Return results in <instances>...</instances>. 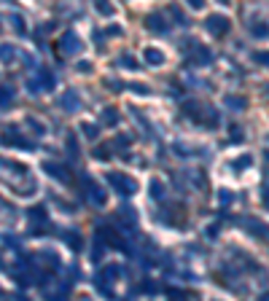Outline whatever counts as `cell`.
<instances>
[{"label":"cell","instance_id":"obj_10","mask_svg":"<svg viewBox=\"0 0 269 301\" xmlns=\"http://www.w3.org/2000/svg\"><path fill=\"white\" fill-rule=\"evenodd\" d=\"M119 226H124V229H129V231H135V210H132V207L119 210Z\"/></svg>","mask_w":269,"mask_h":301},{"label":"cell","instance_id":"obj_4","mask_svg":"<svg viewBox=\"0 0 269 301\" xmlns=\"http://www.w3.org/2000/svg\"><path fill=\"white\" fill-rule=\"evenodd\" d=\"M229 19L224 14H213V16H208V19H205V30L210 32V35H215V38H224L226 32H229Z\"/></svg>","mask_w":269,"mask_h":301},{"label":"cell","instance_id":"obj_13","mask_svg":"<svg viewBox=\"0 0 269 301\" xmlns=\"http://www.w3.org/2000/svg\"><path fill=\"white\" fill-rule=\"evenodd\" d=\"M94 8H97V14H102V16L116 14V5H113L111 0H94Z\"/></svg>","mask_w":269,"mask_h":301},{"label":"cell","instance_id":"obj_32","mask_svg":"<svg viewBox=\"0 0 269 301\" xmlns=\"http://www.w3.org/2000/svg\"><path fill=\"white\" fill-rule=\"evenodd\" d=\"M188 5H191V8H197V11H202L205 8V0H186Z\"/></svg>","mask_w":269,"mask_h":301},{"label":"cell","instance_id":"obj_34","mask_svg":"<svg viewBox=\"0 0 269 301\" xmlns=\"http://www.w3.org/2000/svg\"><path fill=\"white\" fill-rule=\"evenodd\" d=\"M108 35H121V27H116V25H111V27H108Z\"/></svg>","mask_w":269,"mask_h":301},{"label":"cell","instance_id":"obj_21","mask_svg":"<svg viewBox=\"0 0 269 301\" xmlns=\"http://www.w3.org/2000/svg\"><path fill=\"white\" fill-rule=\"evenodd\" d=\"M8 19H11V25H14V30L19 32V35H25V32H27V27H25V22H22V16H19V14H11Z\"/></svg>","mask_w":269,"mask_h":301},{"label":"cell","instance_id":"obj_16","mask_svg":"<svg viewBox=\"0 0 269 301\" xmlns=\"http://www.w3.org/2000/svg\"><path fill=\"white\" fill-rule=\"evenodd\" d=\"M250 32L259 38H269V25H264V22H250Z\"/></svg>","mask_w":269,"mask_h":301},{"label":"cell","instance_id":"obj_36","mask_svg":"<svg viewBox=\"0 0 269 301\" xmlns=\"http://www.w3.org/2000/svg\"><path fill=\"white\" fill-rule=\"evenodd\" d=\"M8 97H11V92H8V89H3V108H8Z\"/></svg>","mask_w":269,"mask_h":301},{"label":"cell","instance_id":"obj_7","mask_svg":"<svg viewBox=\"0 0 269 301\" xmlns=\"http://www.w3.org/2000/svg\"><path fill=\"white\" fill-rule=\"evenodd\" d=\"M43 169L51 175V178H57L60 183H70V172H67V167H62V164H54V162H46Z\"/></svg>","mask_w":269,"mask_h":301},{"label":"cell","instance_id":"obj_8","mask_svg":"<svg viewBox=\"0 0 269 301\" xmlns=\"http://www.w3.org/2000/svg\"><path fill=\"white\" fill-rule=\"evenodd\" d=\"M146 27H148V30H153V32H167V30H170V25H167V19H164V14H148Z\"/></svg>","mask_w":269,"mask_h":301},{"label":"cell","instance_id":"obj_27","mask_svg":"<svg viewBox=\"0 0 269 301\" xmlns=\"http://www.w3.org/2000/svg\"><path fill=\"white\" fill-rule=\"evenodd\" d=\"M94 159H100V162L111 159V151H108V145H100V148H94Z\"/></svg>","mask_w":269,"mask_h":301},{"label":"cell","instance_id":"obj_24","mask_svg":"<svg viewBox=\"0 0 269 301\" xmlns=\"http://www.w3.org/2000/svg\"><path fill=\"white\" fill-rule=\"evenodd\" d=\"M27 127H30V129H32V132H35V135H38V137H41V135L46 132V127H43V124H41V121H35V118H27Z\"/></svg>","mask_w":269,"mask_h":301},{"label":"cell","instance_id":"obj_9","mask_svg":"<svg viewBox=\"0 0 269 301\" xmlns=\"http://www.w3.org/2000/svg\"><path fill=\"white\" fill-rule=\"evenodd\" d=\"M60 105H62V110L73 113V110H78V108H81V100H78V94L73 92V89H67V92L60 97Z\"/></svg>","mask_w":269,"mask_h":301},{"label":"cell","instance_id":"obj_3","mask_svg":"<svg viewBox=\"0 0 269 301\" xmlns=\"http://www.w3.org/2000/svg\"><path fill=\"white\" fill-rule=\"evenodd\" d=\"M81 183H84V194H87V199L94 204V207H102V204L108 202V194L102 191V186L94 183L89 175H81Z\"/></svg>","mask_w":269,"mask_h":301},{"label":"cell","instance_id":"obj_40","mask_svg":"<svg viewBox=\"0 0 269 301\" xmlns=\"http://www.w3.org/2000/svg\"><path fill=\"white\" fill-rule=\"evenodd\" d=\"M261 299H267V301H269V291H267V293H264V296H261Z\"/></svg>","mask_w":269,"mask_h":301},{"label":"cell","instance_id":"obj_41","mask_svg":"<svg viewBox=\"0 0 269 301\" xmlns=\"http://www.w3.org/2000/svg\"><path fill=\"white\" fill-rule=\"evenodd\" d=\"M218 3H229V0H218Z\"/></svg>","mask_w":269,"mask_h":301},{"label":"cell","instance_id":"obj_33","mask_svg":"<svg viewBox=\"0 0 269 301\" xmlns=\"http://www.w3.org/2000/svg\"><path fill=\"white\" fill-rule=\"evenodd\" d=\"M218 199H221V204H229V202H232V194H229V191H221Z\"/></svg>","mask_w":269,"mask_h":301},{"label":"cell","instance_id":"obj_29","mask_svg":"<svg viewBox=\"0 0 269 301\" xmlns=\"http://www.w3.org/2000/svg\"><path fill=\"white\" fill-rule=\"evenodd\" d=\"M253 59L261 65H269V51H253Z\"/></svg>","mask_w":269,"mask_h":301},{"label":"cell","instance_id":"obj_20","mask_svg":"<svg viewBox=\"0 0 269 301\" xmlns=\"http://www.w3.org/2000/svg\"><path fill=\"white\" fill-rule=\"evenodd\" d=\"M62 237H65V242L73 247V250H81V237H78L76 231H65Z\"/></svg>","mask_w":269,"mask_h":301},{"label":"cell","instance_id":"obj_39","mask_svg":"<svg viewBox=\"0 0 269 301\" xmlns=\"http://www.w3.org/2000/svg\"><path fill=\"white\" fill-rule=\"evenodd\" d=\"M264 202L269 204V189H267V194H264Z\"/></svg>","mask_w":269,"mask_h":301},{"label":"cell","instance_id":"obj_15","mask_svg":"<svg viewBox=\"0 0 269 301\" xmlns=\"http://www.w3.org/2000/svg\"><path fill=\"white\" fill-rule=\"evenodd\" d=\"M197 51V59H194V65H210V59H213V54H210L205 46H194Z\"/></svg>","mask_w":269,"mask_h":301},{"label":"cell","instance_id":"obj_37","mask_svg":"<svg viewBox=\"0 0 269 301\" xmlns=\"http://www.w3.org/2000/svg\"><path fill=\"white\" fill-rule=\"evenodd\" d=\"M264 172L269 175V151H264Z\"/></svg>","mask_w":269,"mask_h":301},{"label":"cell","instance_id":"obj_31","mask_svg":"<svg viewBox=\"0 0 269 301\" xmlns=\"http://www.w3.org/2000/svg\"><path fill=\"white\" fill-rule=\"evenodd\" d=\"M116 145L127 148V145H132V137H129V135H119V137H116Z\"/></svg>","mask_w":269,"mask_h":301},{"label":"cell","instance_id":"obj_11","mask_svg":"<svg viewBox=\"0 0 269 301\" xmlns=\"http://www.w3.org/2000/svg\"><path fill=\"white\" fill-rule=\"evenodd\" d=\"M143 59L148 62V65H162L164 62V54L159 49H153V46H148L146 51H143Z\"/></svg>","mask_w":269,"mask_h":301},{"label":"cell","instance_id":"obj_19","mask_svg":"<svg viewBox=\"0 0 269 301\" xmlns=\"http://www.w3.org/2000/svg\"><path fill=\"white\" fill-rule=\"evenodd\" d=\"M167 11H170V14H173V16H175V22H178V25H183V27H186V25H188V19H186V14H183V11H180V5H178V3H173V5H170V8H167Z\"/></svg>","mask_w":269,"mask_h":301},{"label":"cell","instance_id":"obj_38","mask_svg":"<svg viewBox=\"0 0 269 301\" xmlns=\"http://www.w3.org/2000/svg\"><path fill=\"white\" fill-rule=\"evenodd\" d=\"M239 137H242V132H239V129L234 127V129H232V140H239Z\"/></svg>","mask_w":269,"mask_h":301},{"label":"cell","instance_id":"obj_26","mask_svg":"<svg viewBox=\"0 0 269 301\" xmlns=\"http://www.w3.org/2000/svg\"><path fill=\"white\" fill-rule=\"evenodd\" d=\"M84 135H87L89 140H94L97 135H100V127H94V124H84Z\"/></svg>","mask_w":269,"mask_h":301},{"label":"cell","instance_id":"obj_5","mask_svg":"<svg viewBox=\"0 0 269 301\" xmlns=\"http://www.w3.org/2000/svg\"><path fill=\"white\" fill-rule=\"evenodd\" d=\"M97 240H102L111 247H121V250L129 253V247H127V242L121 240V234H119L116 229H111V226H100V229H97Z\"/></svg>","mask_w":269,"mask_h":301},{"label":"cell","instance_id":"obj_18","mask_svg":"<svg viewBox=\"0 0 269 301\" xmlns=\"http://www.w3.org/2000/svg\"><path fill=\"white\" fill-rule=\"evenodd\" d=\"M35 261H38V264H46V266H57V255H51L49 250L35 253Z\"/></svg>","mask_w":269,"mask_h":301},{"label":"cell","instance_id":"obj_22","mask_svg":"<svg viewBox=\"0 0 269 301\" xmlns=\"http://www.w3.org/2000/svg\"><path fill=\"white\" fill-rule=\"evenodd\" d=\"M30 220H35V223H46V207L30 210Z\"/></svg>","mask_w":269,"mask_h":301},{"label":"cell","instance_id":"obj_35","mask_svg":"<svg viewBox=\"0 0 269 301\" xmlns=\"http://www.w3.org/2000/svg\"><path fill=\"white\" fill-rule=\"evenodd\" d=\"M78 70H81V73H89L91 65H89V62H78Z\"/></svg>","mask_w":269,"mask_h":301},{"label":"cell","instance_id":"obj_30","mask_svg":"<svg viewBox=\"0 0 269 301\" xmlns=\"http://www.w3.org/2000/svg\"><path fill=\"white\" fill-rule=\"evenodd\" d=\"M67 153H70V159H78V145L73 143V135L67 137Z\"/></svg>","mask_w":269,"mask_h":301},{"label":"cell","instance_id":"obj_12","mask_svg":"<svg viewBox=\"0 0 269 301\" xmlns=\"http://www.w3.org/2000/svg\"><path fill=\"white\" fill-rule=\"evenodd\" d=\"M151 196H153L156 202H162L164 196H167V189H164V183H162L159 178H153V180H151Z\"/></svg>","mask_w":269,"mask_h":301},{"label":"cell","instance_id":"obj_2","mask_svg":"<svg viewBox=\"0 0 269 301\" xmlns=\"http://www.w3.org/2000/svg\"><path fill=\"white\" fill-rule=\"evenodd\" d=\"M119 264H108V266H102V272L97 274V280H94V285H97V291L100 293H105V296H113L111 293V282L113 280H119Z\"/></svg>","mask_w":269,"mask_h":301},{"label":"cell","instance_id":"obj_25","mask_svg":"<svg viewBox=\"0 0 269 301\" xmlns=\"http://www.w3.org/2000/svg\"><path fill=\"white\" fill-rule=\"evenodd\" d=\"M116 110H113V108H105V110H102V121L105 124H116Z\"/></svg>","mask_w":269,"mask_h":301},{"label":"cell","instance_id":"obj_17","mask_svg":"<svg viewBox=\"0 0 269 301\" xmlns=\"http://www.w3.org/2000/svg\"><path fill=\"white\" fill-rule=\"evenodd\" d=\"M226 105L232 108V110H242V108H245V97H239V94H226Z\"/></svg>","mask_w":269,"mask_h":301},{"label":"cell","instance_id":"obj_1","mask_svg":"<svg viewBox=\"0 0 269 301\" xmlns=\"http://www.w3.org/2000/svg\"><path fill=\"white\" fill-rule=\"evenodd\" d=\"M108 183H111L119 194H124V196H132L137 191V180L129 178V175H124V172H108Z\"/></svg>","mask_w":269,"mask_h":301},{"label":"cell","instance_id":"obj_23","mask_svg":"<svg viewBox=\"0 0 269 301\" xmlns=\"http://www.w3.org/2000/svg\"><path fill=\"white\" fill-rule=\"evenodd\" d=\"M232 167L237 169V172H239V167H250V156H248V153H242V156H237V159H234V162H232Z\"/></svg>","mask_w":269,"mask_h":301},{"label":"cell","instance_id":"obj_28","mask_svg":"<svg viewBox=\"0 0 269 301\" xmlns=\"http://www.w3.org/2000/svg\"><path fill=\"white\" fill-rule=\"evenodd\" d=\"M121 65L127 67V70H137V62H135V56H129V54H124V56H121Z\"/></svg>","mask_w":269,"mask_h":301},{"label":"cell","instance_id":"obj_6","mask_svg":"<svg viewBox=\"0 0 269 301\" xmlns=\"http://www.w3.org/2000/svg\"><path fill=\"white\" fill-rule=\"evenodd\" d=\"M78 51H81V41H78L76 32L67 30L65 35H62V41H60V54L62 56H76Z\"/></svg>","mask_w":269,"mask_h":301},{"label":"cell","instance_id":"obj_14","mask_svg":"<svg viewBox=\"0 0 269 301\" xmlns=\"http://www.w3.org/2000/svg\"><path fill=\"white\" fill-rule=\"evenodd\" d=\"M38 83H41V89H54V76H51L46 67L38 70Z\"/></svg>","mask_w":269,"mask_h":301}]
</instances>
